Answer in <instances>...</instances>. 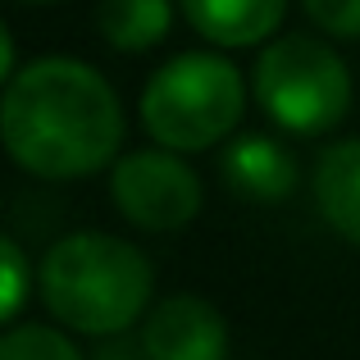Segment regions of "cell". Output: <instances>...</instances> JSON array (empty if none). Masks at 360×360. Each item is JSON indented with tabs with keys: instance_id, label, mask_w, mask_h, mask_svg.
I'll return each mask as SVG.
<instances>
[{
	"instance_id": "6da1fadb",
	"label": "cell",
	"mask_w": 360,
	"mask_h": 360,
	"mask_svg": "<svg viewBox=\"0 0 360 360\" xmlns=\"http://www.w3.org/2000/svg\"><path fill=\"white\" fill-rule=\"evenodd\" d=\"M5 150L18 169L51 183L91 178L123 141L119 96L91 64L41 55L5 82Z\"/></svg>"
},
{
	"instance_id": "7a4b0ae2",
	"label": "cell",
	"mask_w": 360,
	"mask_h": 360,
	"mask_svg": "<svg viewBox=\"0 0 360 360\" xmlns=\"http://www.w3.org/2000/svg\"><path fill=\"white\" fill-rule=\"evenodd\" d=\"M37 288L64 328L115 338L146 315L155 269L137 246L115 233H69L46 251Z\"/></svg>"
},
{
	"instance_id": "3957f363",
	"label": "cell",
	"mask_w": 360,
	"mask_h": 360,
	"mask_svg": "<svg viewBox=\"0 0 360 360\" xmlns=\"http://www.w3.org/2000/svg\"><path fill=\"white\" fill-rule=\"evenodd\" d=\"M141 123L169 150H210L246 115V78L214 51H183L165 60L141 87Z\"/></svg>"
},
{
	"instance_id": "277c9868",
	"label": "cell",
	"mask_w": 360,
	"mask_h": 360,
	"mask_svg": "<svg viewBox=\"0 0 360 360\" xmlns=\"http://www.w3.org/2000/svg\"><path fill=\"white\" fill-rule=\"evenodd\" d=\"M255 101L274 128L292 137H319L352 110V69L319 37H274L255 60Z\"/></svg>"
},
{
	"instance_id": "5b68a950",
	"label": "cell",
	"mask_w": 360,
	"mask_h": 360,
	"mask_svg": "<svg viewBox=\"0 0 360 360\" xmlns=\"http://www.w3.org/2000/svg\"><path fill=\"white\" fill-rule=\"evenodd\" d=\"M110 196L132 229L178 233L201 214L205 187L183 150H132L110 169Z\"/></svg>"
},
{
	"instance_id": "8992f818",
	"label": "cell",
	"mask_w": 360,
	"mask_h": 360,
	"mask_svg": "<svg viewBox=\"0 0 360 360\" xmlns=\"http://www.w3.org/2000/svg\"><path fill=\"white\" fill-rule=\"evenodd\" d=\"M141 342L150 360H224L229 356V324L219 306L205 297H178L160 301L141 324Z\"/></svg>"
},
{
	"instance_id": "52a82bcc",
	"label": "cell",
	"mask_w": 360,
	"mask_h": 360,
	"mask_svg": "<svg viewBox=\"0 0 360 360\" xmlns=\"http://www.w3.org/2000/svg\"><path fill=\"white\" fill-rule=\"evenodd\" d=\"M219 174L242 201H283L297 192L301 165L292 155V146H283L269 132H242L224 146Z\"/></svg>"
},
{
	"instance_id": "ba28073f",
	"label": "cell",
	"mask_w": 360,
	"mask_h": 360,
	"mask_svg": "<svg viewBox=\"0 0 360 360\" xmlns=\"http://www.w3.org/2000/svg\"><path fill=\"white\" fill-rule=\"evenodd\" d=\"M183 18L219 51H246L283 27L288 0H178Z\"/></svg>"
},
{
	"instance_id": "9c48e42d",
	"label": "cell",
	"mask_w": 360,
	"mask_h": 360,
	"mask_svg": "<svg viewBox=\"0 0 360 360\" xmlns=\"http://www.w3.org/2000/svg\"><path fill=\"white\" fill-rule=\"evenodd\" d=\"M315 210L342 242L360 246V137L333 141L324 155L315 160Z\"/></svg>"
},
{
	"instance_id": "30bf717a",
	"label": "cell",
	"mask_w": 360,
	"mask_h": 360,
	"mask_svg": "<svg viewBox=\"0 0 360 360\" xmlns=\"http://www.w3.org/2000/svg\"><path fill=\"white\" fill-rule=\"evenodd\" d=\"M101 41L123 55H141L160 46L174 27V0H101L96 5Z\"/></svg>"
},
{
	"instance_id": "8fae6325",
	"label": "cell",
	"mask_w": 360,
	"mask_h": 360,
	"mask_svg": "<svg viewBox=\"0 0 360 360\" xmlns=\"http://www.w3.org/2000/svg\"><path fill=\"white\" fill-rule=\"evenodd\" d=\"M0 360H87L73 347V338H64L51 324H14L0 338Z\"/></svg>"
},
{
	"instance_id": "7c38bea8",
	"label": "cell",
	"mask_w": 360,
	"mask_h": 360,
	"mask_svg": "<svg viewBox=\"0 0 360 360\" xmlns=\"http://www.w3.org/2000/svg\"><path fill=\"white\" fill-rule=\"evenodd\" d=\"M27 292H32V274H27V255L14 238L0 242V315L5 324H14L18 310H23Z\"/></svg>"
},
{
	"instance_id": "4fadbf2b",
	"label": "cell",
	"mask_w": 360,
	"mask_h": 360,
	"mask_svg": "<svg viewBox=\"0 0 360 360\" xmlns=\"http://www.w3.org/2000/svg\"><path fill=\"white\" fill-rule=\"evenodd\" d=\"M310 23L338 41H360V0H301Z\"/></svg>"
},
{
	"instance_id": "5bb4252c",
	"label": "cell",
	"mask_w": 360,
	"mask_h": 360,
	"mask_svg": "<svg viewBox=\"0 0 360 360\" xmlns=\"http://www.w3.org/2000/svg\"><path fill=\"white\" fill-rule=\"evenodd\" d=\"M91 360H150V352H146V342H141V333L137 338L115 333V338H105V347H101Z\"/></svg>"
},
{
	"instance_id": "9a60e30c",
	"label": "cell",
	"mask_w": 360,
	"mask_h": 360,
	"mask_svg": "<svg viewBox=\"0 0 360 360\" xmlns=\"http://www.w3.org/2000/svg\"><path fill=\"white\" fill-rule=\"evenodd\" d=\"M32 5H51V0H32Z\"/></svg>"
}]
</instances>
